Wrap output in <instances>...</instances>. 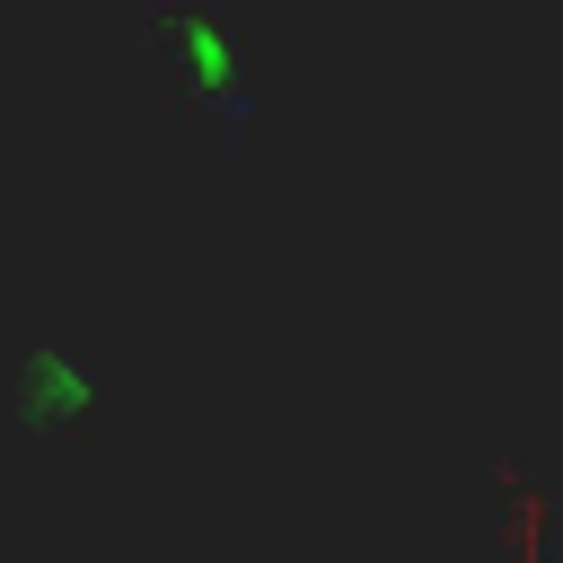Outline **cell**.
I'll use <instances>...</instances> for the list:
<instances>
[{
  "label": "cell",
  "instance_id": "6da1fadb",
  "mask_svg": "<svg viewBox=\"0 0 563 563\" xmlns=\"http://www.w3.org/2000/svg\"><path fill=\"white\" fill-rule=\"evenodd\" d=\"M493 493H501V563H545V519L554 493L528 457H493Z\"/></svg>",
  "mask_w": 563,
  "mask_h": 563
}]
</instances>
